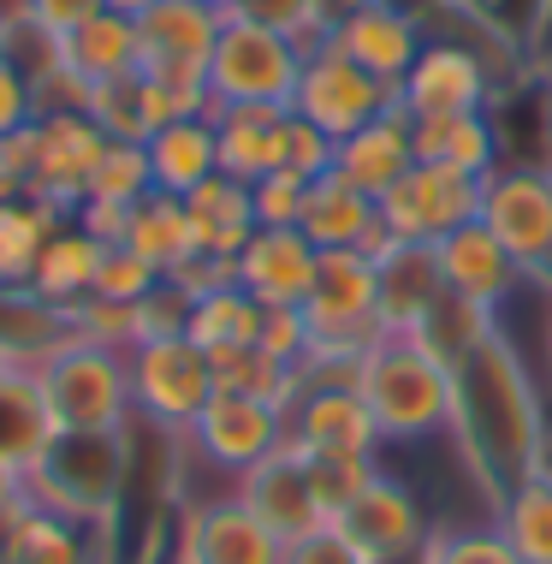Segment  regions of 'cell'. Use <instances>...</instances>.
<instances>
[{"mask_svg": "<svg viewBox=\"0 0 552 564\" xmlns=\"http://www.w3.org/2000/svg\"><path fill=\"white\" fill-rule=\"evenodd\" d=\"M452 440L494 499L546 469L552 429L541 416V392L529 362L499 333L452 362Z\"/></svg>", "mask_w": 552, "mask_h": 564, "instance_id": "obj_1", "label": "cell"}, {"mask_svg": "<svg viewBox=\"0 0 552 564\" xmlns=\"http://www.w3.org/2000/svg\"><path fill=\"white\" fill-rule=\"evenodd\" d=\"M357 392L375 410L387 446H416V440L452 434V369L416 333H387L368 350Z\"/></svg>", "mask_w": 552, "mask_h": 564, "instance_id": "obj_2", "label": "cell"}, {"mask_svg": "<svg viewBox=\"0 0 552 564\" xmlns=\"http://www.w3.org/2000/svg\"><path fill=\"white\" fill-rule=\"evenodd\" d=\"M30 380H36V399L48 410L54 434H126L137 416L131 362L119 350L66 339Z\"/></svg>", "mask_w": 552, "mask_h": 564, "instance_id": "obj_3", "label": "cell"}, {"mask_svg": "<svg viewBox=\"0 0 552 564\" xmlns=\"http://www.w3.org/2000/svg\"><path fill=\"white\" fill-rule=\"evenodd\" d=\"M131 476V429L126 434H48L42 457L24 469V494L36 506L107 523Z\"/></svg>", "mask_w": 552, "mask_h": 564, "instance_id": "obj_4", "label": "cell"}, {"mask_svg": "<svg viewBox=\"0 0 552 564\" xmlns=\"http://www.w3.org/2000/svg\"><path fill=\"white\" fill-rule=\"evenodd\" d=\"M303 42L273 24L232 12L208 54V96L214 108H291L303 78Z\"/></svg>", "mask_w": 552, "mask_h": 564, "instance_id": "obj_5", "label": "cell"}, {"mask_svg": "<svg viewBox=\"0 0 552 564\" xmlns=\"http://www.w3.org/2000/svg\"><path fill=\"white\" fill-rule=\"evenodd\" d=\"M131 399L137 416L161 434H184L203 404L214 399V369L208 350L191 339V333H166V339H143L131 350Z\"/></svg>", "mask_w": 552, "mask_h": 564, "instance_id": "obj_6", "label": "cell"}, {"mask_svg": "<svg viewBox=\"0 0 552 564\" xmlns=\"http://www.w3.org/2000/svg\"><path fill=\"white\" fill-rule=\"evenodd\" d=\"M481 191H487V178L416 161L375 208H380V226H387L392 243H440L457 226L481 220Z\"/></svg>", "mask_w": 552, "mask_h": 564, "instance_id": "obj_7", "label": "cell"}, {"mask_svg": "<svg viewBox=\"0 0 552 564\" xmlns=\"http://www.w3.org/2000/svg\"><path fill=\"white\" fill-rule=\"evenodd\" d=\"M392 108H398V84H380L375 72H362L357 59H345L327 42H315L303 54V78H297V96H291V113L321 126L333 143H345L350 131H362L368 119H380Z\"/></svg>", "mask_w": 552, "mask_h": 564, "instance_id": "obj_8", "label": "cell"}, {"mask_svg": "<svg viewBox=\"0 0 552 564\" xmlns=\"http://www.w3.org/2000/svg\"><path fill=\"white\" fill-rule=\"evenodd\" d=\"M481 226L529 280L552 285V166H499L481 191Z\"/></svg>", "mask_w": 552, "mask_h": 564, "instance_id": "obj_9", "label": "cell"}, {"mask_svg": "<svg viewBox=\"0 0 552 564\" xmlns=\"http://www.w3.org/2000/svg\"><path fill=\"white\" fill-rule=\"evenodd\" d=\"M107 137L89 113H42L30 119V178L24 196L59 208V215H78L89 196V173L107 155Z\"/></svg>", "mask_w": 552, "mask_h": 564, "instance_id": "obj_10", "label": "cell"}, {"mask_svg": "<svg viewBox=\"0 0 552 564\" xmlns=\"http://www.w3.org/2000/svg\"><path fill=\"white\" fill-rule=\"evenodd\" d=\"M178 440L203 457V464L226 469L232 487H238L243 469H256L262 457L280 452L291 440V429H285L280 404H262V399H250V392H214V399L203 404V416H196Z\"/></svg>", "mask_w": 552, "mask_h": 564, "instance_id": "obj_11", "label": "cell"}, {"mask_svg": "<svg viewBox=\"0 0 552 564\" xmlns=\"http://www.w3.org/2000/svg\"><path fill=\"white\" fill-rule=\"evenodd\" d=\"M333 523L345 529V541L357 546L368 564H416L427 535L440 529L434 517H427V506L416 499V487L387 476V469H380V476L350 499V511L333 517Z\"/></svg>", "mask_w": 552, "mask_h": 564, "instance_id": "obj_12", "label": "cell"}, {"mask_svg": "<svg viewBox=\"0 0 552 564\" xmlns=\"http://www.w3.org/2000/svg\"><path fill=\"white\" fill-rule=\"evenodd\" d=\"M487 101H494V66L457 36H427L422 54L410 59L404 84H398V108L410 119L481 113Z\"/></svg>", "mask_w": 552, "mask_h": 564, "instance_id": "obj_13", "label": "cell"}, {"mask_svg": "<svg viewBox=\"0 0 552 564\" xmlns=\"http://www.w3.org/2000/svg\"><path fill=\"white\" fill-rule=\"evenodd\" d=\"M285 541L238 494L196 499L178 523V564H280Z\"/></svg>", "mask_w": 552, "mask_h": 564, "instance_id": "obj_14", "label": "cell"}, {"mask_svg": "<svg viewBox=\"0 0 552 564\" xmlns=\"http://www.w3.org/2000/svg\"><path fill=\"white\" fill-rule=\"evenodd\" d=\"M285 446L297 452H339V457H380V422L357 387H303L285 410Z\"/></svg>", "mask_w": 552, "mask_h": 564, "instance_id": "obj_15", "label": "cell"}, {"mask_svg": "<svg viewBox=\"0 0 552 564\" xmlns=\"http://www.w3.org/2000/svg\"><path fill=\"white\" fill-rule=\"evenodd\" d=\"M232 268H238V285L262 310H303V297L315 285V268H321V250L297 226H256Z\"/></svg>", "mask_w": 552, "mask_h": 564, "instance_id": "obj_16", "label": "cell"}, {"mask_svg": "<svg viewBox=\"0 0 552 564\" xmlns=\"http://www.w3.org/2000/svg\"><path fill=\"white\" fill-rule=\"evenodd\" d=\"M321 42L339 48L345 59H357L362 72H375L380 84H404V72L422 54L427 30L404 7H392V0H368V7H350L345 19H333V30Z\"/></svg>", "mask_w": 552, "mask_h": 564, "instance_id": "obj_17", "label": "cell"}, {"mask_svg": "<svg viewBox=\"0 0 552 564\" xmlns=\"http://www.w3.org/2000/svg\"><path fill=\"white\" fill-rule=\"evenodd\" d=\"M434 262H440L446 292L481 303V310H494V315L529 285V273L511 262V250H505L481 220H469V226H457L452 238H440L434 243Z\"/></svg>", "mask_w": 552, "mask_h": 564, "instance_id": "obj_18", "label": "cell"}, {"mask_svg": "<svg viewBox=\"0 0 552 564\" xmlns=\"http://www.w3.org/2000/svg\"><path fill=\"white\" fill-rule=\"evenodd\" d=\"M232 494L262 517L280 541H297V535H310V529L327 523L321 506H315V487H310V469H303L297 446H280L273 457H262L256 469H243Z\"/></svg>", "mask_w": 552, "mask_h": 564, "instance_id": "obj_19", "label": "cell"}, {"mask_svg": "<svg viewBox=\"0 0 552 564\" xmlns=\"http://www.w3.org/2000/svg\"><path fill=\"white\" fill-rule=\"evenodd\" d=\"M297 232L310 238L315 250H362V256H380V250L392 243L387 226H380L375 196H362L357 185H345L339 173L310 178V196H303Z\"/></svg>", "mask_w": 552, "mask_h": 564, "instance_id": "obj_20", "label": "cell"}, {"mask_svg": "<svg viewBox=\"0 0 552 564\" xmlns=\"http://www.w3.org/2000/svg\"><path fill=\"white\" fill-rule=\"evenodd\" d=\"M416 166V143H410V113L392 108L380 119H368L362 131H350L339 149H333V173L345 178V185H357L362 196H387L398 178Z\"/></svg>", "mask_w": 552, "mask_h": 564, "instance_id": "obj_21", "label": "cell"}, {"mask_svg": "<svg viewBox=\"0 0 552 564\" xmlns=\"http://www.w3.org/2000/svg\"><path fill=\"white\" fill-rule=\"evenodd\" d=\"M96 529H107V523H89V517L36 506V499L24 494V511L12 517L7 546H0V564H101Z\"/></svg>", "mask_w": 552, "mask_h": 564, "instance_id": "obj_22", "label": "cell"}, {"mask_svg": "<svg viewBox=\"0 0 552 564\" xmlns=\"http://www.w3.org/2000/svg\"><path fill=\"white\" fill-rule=\"evenodd\" d=\"M375 273H380V327L387 333H416L422 315L434 310V297L446 292L434 243H387L375 256Z\"/></svg>", "mask_w": 552, "mask_h": 564, "instance_id": "obj_23", "label": "cell"}, {"mask_svg": "<svg viewBox=\"0 0 552 564\" xmlns=\"http://www.w3.org/2000/svg\"><path fill=\"white\" fill-rule=\"evenodd\" d=\"M66 339H72L66 310H54L30 285H0V369L36 375Z\"/></svg>", "mask_w": 552, "mask_h": 564, "instance_id": "obj_24", "label": "cell"}, {"mask_svg": "<svg viewBox=\"0 0 552 564\" xmlns=\"http://www.w3.org/2000/svg\"><path fill=\"white\" fill-rule=\"evenodd\" d=\"M89 119H96L113 143H149L161 126L191 119V113H178V101L166 96L149 72H126V78H113V84H96V96H89Z\"/></svg>", "mask_w": 552, "mask_h": 564, "instance_id": "obj_25", "label": "cell"}, {"mask_svg": "<svg viewBox=\"0 0 552 564\" xmlns=\"http://www.w3.org/2000/svg\"><path fill=\"white\" fill-rule=\"evenodd\" d=\"M101 256H107V243H101V238H89L78 220H59V226H54V238L42 243V256H36L30 292L48 297L54 310H78L84 297H96Z\"/></svg>", "mask_w": 552, "mask_h": 564, "instance_id": "obj_26", "label": "cell"}, {"mask_svg": "<svg viewBox=\"0 0 552 564\" xmlns=\"http://www.w3.org/2000/svg\"><path fill=\"white\" fill-rule=\"evenodd\" d=\"M410 143L416 161L434 166H457V173H499V126L481 113H434V119H410Z\"/></svg>", "mask_w": 552, "mask_h": 564, "instance_id": "obj_27", "label": "cell"}, {"mask_svg": "<svg viewBox=\"0 0 552 564\" xmlns=\"http://www.w3.org/2000/svg\"><path fill=\"white\" fill-rule=\"evenodd\" d=\"M291 108H214V149H220V173L238 185H256L262 173L280 166V126Z\"/></svg>", "mask_w": 552, "mask_h": 564, "instance_id": "obj_28", "label": "cell"}, {"mask_svg": "<svg viewBox=\"0 0 552 564\" xmlns=\"http://www.w3.org/2000/svg\"><path fill=\"white\" fill-rule=\"evenodd\" d=\"M184 215H191L196 250H203V256H226V262H238V250L256 232L250 185H238V178H226V173L203 178V185L184 196Z\"/></svg>", "mask_w": 552, "mask_h": 564, "instance_id": "obj_29", "label": "cell"}, {"mask_svg": "<svg viewBox=\"0 0 552 564\" xmlns=\"http://www.w3.org/2000/svg\"><path fill=\"white\" fill-rule=\"evenodd\" d=\"M143 149H149L155 191H166V196H191L203 178L220 173V149H214V119L208 113L173 119V126H161Z\"/></svg>", "mask_w": 552, "mask_h": 564, "instance_id": "obj_30", "label": "cell"}, {"mask_svg": "<svg viewBox=\"0 0 552 564\" xmlns=\"http://www.w3.org/2000/svg\"><path fill=\"white\" fill-rule=\"evenodd\" d=\"M59 54H66L72 72H84L89 84H113L137 72V19L119 7H101L89 24H78L66 42H59Z\"/></svg>", "mask_w": 552, "mask_h": 564, "instance_id": "obj_31", "label": "cell"}, {"mask_svg": "<svg viewBox=\"0 0 552 564\" xmlns=\"http://www.w3.org/2000/svg\"><path fill=\"white\" fill-rule=\"evenodd\" d=\"M126 250H137L149 268H161V273H173L178 262H191V256H196V232H191V215H184V196L149 191L143 203L131 208Z\"/></svg>", "mask_w": 552, "mask_h": 564, "instance_id": "obj_32", "label": "cell"}, {"mask_svg": "<svg viewBox=\"0 0 552 564\" xmlns=\"http://www.w3.org/2000/svg\"><path fill=\"white\" fill-rule=\"evenodd\" d=\"M208 369H214V392H250L262 404L291 410L303 392V375L291 362L268 357L262 345H232V350H208Z\"/></svg>", "mask_w": 552, "mask_h": 564, "instance_id": "obj_33", "label": "cell"}, {"mask_svg": "<svg viewBox=\"0 0 552 564\" xmlns=\"http://www.w3.org/2000/svg\"><path fill=\"white\" fill-rule=\"evenodd\" d=\"M494 523H499V535L517 546L523 564H552V469L517 481L511 494L499 499Z\"/></svg>", "mask_w": 552, "mask_h": 564, "instance_id": "obj_34", "label": "cell"}, {"mask_svg": "<svg viewBox=\"0 0 552 564\" xmlns=\"http://www.w3.org/2000/svg\"><path fill=\"white\" fill-rule=\"evenodd\" d=\"M59 220L66 215L48 208V203H36V196H12V203H0V285H30L42 243L54 238Z\"/></svg>", "mask_w": 552, "mask_h": 564, "instance_id": "obj_35", "label": "cell"}, {"mask_svg": "<svg viewBox=\"0 0 552 564\" xmlns=\"http://www.w3.org/2000/svg\"><path fill=\"white\" fill-rule=\"evenodd\" d=\"M191 333L203 350H232V345H256L262 333V303H256L243 285H220V292H203L191 303Z\"/></svg>", "mask_w": 552, "mask_h": 564, "instance_id": "obj_36", "label": "cell"}, {"mask_svg": "<svg viewBox=\"0 0 552 564\" xmlns=\"http://www.w3.org/2000/svg\"><path fill=\"white\" fill-rule=\"evenodd\" d=\"M416 339L452 369V362L469 357L481 339H494V310H481V303H469V297H457V292H440L434 310L422 315Z\"/></svg>", "mask_w": 552, "mask_h": 564, "instance_id": "obj_37", "label": "cell"}, {"mask_svg": "<svg viewBox=\"0 0 552 564\" xmlns=\"http://www.w3.org/2000/svg\"><path fill=\"white\" fill-rule=\"evenodd\" d=\"M303 469H310V487H315V506L321 517H345L350 499L362 494L368 481L380 476V457H339V452H303Z\"/></svg>", "mask_w": 552, "mask_h": 564, "instance_id": "obj_38", "label": "cell"}, {"mask_svg": "<svg viewBox=\"0 0 552 564\" xmlns=\"http://www.w3.org/2000/svg\"><path fill=\"white\" fill-rule=\"evenodd\" d=\"M149 191H155V173H149V149H143V143H107V155L96 161V173H89V196H84V203L137 208Z\"/></svg>", "mask_w": 552, "mask_h": 564, "instance_id": "obj_39", "label": "cell"}, {"mask_svg": "<svg viewBox=\"0 0 552 564\" xmlns=\"http://www.w3.org/2000/svg\"><path fill=\"white\" fill-rule=\"evenodd\" d=\"M422 564H523L499 523H440L422 546Z\"/></svg>", "mask_w": 552, "mask_h": 564, "instance_id": "obj_40", "label": "cell"}, {"mask_svg": "<svg viewBox=\"0 0 552 564\" xmlns=\"http://www.w3.org/2000/svg\"><path fill=\"white\" fill-rule=\"evenodd\" d=\"M66 322H72V339L101 345V350H119V357H131V350L143 345V327H137V303L84 297L78 310H66Z\"/></svg>", "mask_w": 552, "mask_h": 564, "instance_id": "obj_41", "label": "cell"}, {"mask_svg": "<svg viewBox=\"0 0 552 564\" xmlns=\"http://www.w3.org/2000/svg\"><path fill=\"white\" fill-rule=\"evenodd\" d=\"M166 280L161 268H149L137 250H126V243H107L101 256V273H96V297H113V303H143L155 285Z\"/></svg>", "mask_w": 552, "mask_h": 564, "instance_id": "obj_42", "label": "cell"}, {"mask_svg": "<svg viewBox=\"0 0 552 564\" xmlns=\"http://www.w3.org/2000/svg\"><path fill=\"white\" fill-rule=\"evenodd\" d=\"M333 137L310 126L303 113H285V126H280V166L285 173H297V178H321V173H333Z\"/></svg>", "mask_w": 552, "mask_h": 564, "instance_id": "obj_43", "label": "cell"}, {"mask_svg": "<svg viewBox=\"0 0 552 564\" xmlns=\"http://www.w3.org/2000/svg\"><path fill=\"white\" fill-rule=\"evenodd\" d=\"M243 19L256 24H273L285 30V36H297L303 48H315L321 36H327V12H321V0H243Z\"/></svg>", "mask_w": 552, "mask_h": 564, "instance_id": "obj_44", "label": "cell"}, {"mask_svg": "<svg viewBox=\"0 0 552 564\" xmlns=\"http://www.w3.org/2000/svg\"><path fill=\"white\" fill-rule=\"evenodd\" d=\"M303 196H310V178L285 173V166H273L250 185V203H256V226H297L303 215Z\"/></svg>", "mask_w": 552, "mask_h": 564, "instance_id": "obj_45", "label": "cell"}, {"mask_svg": "<svg viewBox=\"0 0 552 564\" xmlns=\"http://www.w3.org/2000/svg\"><path fill=\"white\" fill-rule=\"evenodd\" d=\"M30 96H36V119H42V113H89L96 84H89L84 72H72L66 54H59L48 72H36V78H30Z\"/></svg>", "mask_w": 552, "mask_h": 564, "instance_id": "obj_46", "label": "cell"}, {"mask_svg": "<svg viewBox=\"0 0 552 564\" xmlns=\"http://www.w3.org/2000/svg\"><path fill=\"white\" fill-rule=\"evenodd\" d=\"M101 7H107V0H12V12H19L24 24L48 30L54 42H66L72 30H78V24H89Z\"/></svg>", "mask_w": 552, "mask_h": 564, "instance_id": "obj_47", "label": "cell"}, {"mask_svg": "<svg viewBox=\"0 0 552 564\" xmlns=\"http://www.w3.org/2000/svg\"><path fill=\"white\" fill-rule=\"evenodd\" d=\"M256 345H262L268 357L291 362V369H303V357H310V322H303V310H262Z\"/></svg>", "mask_w": 552, "mask_h": 564, "instance_id": "obj_48", "label": "cell"}, {"mask_svg": "<svg viewBox=\"0 0 552 564\" xmlns=\"http://www.w3.org/2000/svg\"><path fill=\"white\" fill-rule=\"evenodd\" d=\"M137 327H143V339H166V333H184V327H191V297H184L173 280H161L155 292L137 303Z\"/></svg>", "mask_w": 552, "mask_h": 564, "instance_id": "obj_49", "label": "cell"}, {"mask_svg": "<svg viewBox=\"0 0 552 564\" xmlns=\"http://www.w3.org/2000/svg\"><path fill=\"white\" fill-rule=\"evenodd\" d=\"M280 564H368V558L345 541L339 523H321V529H310V535L285 541V558Z\"/></svg>", "mask_w": 552, "mask_h": 564, "instance_id": "obj_50", "label": "cell"}, {"mask_svg": "<svg viewBox=\"0 0 552 564\" xmlns=\"http://www.w3.org/2000/svg\"><path fill=\"white\" fill-rule=\"evenodd\" d=\"M30 119H36V96H30V78L19 66H12L7 54H0V137L24 131Z\"/></svg>", "mask_w": 552, "mask_h": 564, "instance_id": "obj_51", "label": "cell"}, {"mask_svg": "<svg viewBox=\"0 0 552 564\" xmlns=\"http://www.w3.org/2000/svg\"><path fill=\"white\" fill-rule=\"evenodd\" d=\"M78 226H84L89 238H101V243H126L131 208H119V203H84L78 208Z\"/></svg>", "mask_w": 552, "mask_h": 564, "instance_id": "obj_52", "label": "cell"}, {"mask_svg": "<svg viewBox=\"0 0 552 564\" xmlns=\"http://www.w3.org/2000/svg\"><path fill=\"white\" fill-rule=\"evenodd\" d=\"M12 499H24V469H19V464H12V457H7V452H0V511H7V506H12Z\"/></svg>", "mask_w": 552, "mask_h": 564, "instance_id": "obj_53", "label": "cell"}, {"mask_svg": "<svg viewBox=\"0 0 552 564\" xmlns=\"http://www.w3.org/2000/svg\"><path fill=\"white\" fill-rule=\"evenodd\" d=\"M350 7H368V0H321V12H327V30H333V19H345Z\"/></svg>", "mask_w": 552, "mask_h": 564, "instance_id": "obj_54", "label": "cell"}, {"mask_svg": "<svg viewBox=\"0 0 552 564\" xmlns=\"http://www.w3.org/2000/svg\"><path fill=\"white\" fill-rule=\"evenodd\" d=\"M203 7H214V12H226V19H232V12L243 7V0H203Z\"/></svg>", "mask_w": 552, "mask_h": 564, "instance_id": "obj_55", "label": "cell"}, {"mask_svg": "<svg viewBox=\"0 0 552 564\" xmlns=\"http://www.w3.org/2000/svg\"><path fill=\"white\" fill-rule=\"evenodd\" d=\"M546 155H552V89H546Z\"/></svg>", "mask_w": 552, "mask_h": 564, "instance_id": "obj_56", "label": "cell"}, {"mask_svg": "<svg viewBox=\"0 0 552 564\" xmlns=\"http://www.w3.org/2000/svg\"><path fill=\"white\" fill-rule=\"evenodd\" d=\"M0 54H7V12H0Z\"/></svg>", "mask_w": 552, "mask_h": 564, "instance_id": "obj_57", "label": "cell"}]
</instances>
